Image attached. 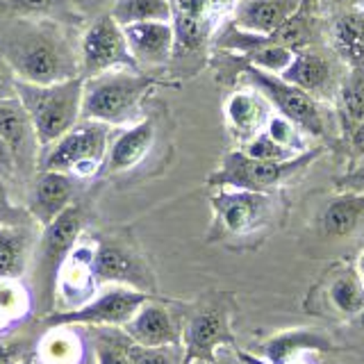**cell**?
<instances>
[{"label": "cell", "instance_id": "23", "mask_svg": "<svg viewBox=\"0 0 364 364\" xmlns=\"http://www.w3.org/2000/svg\"><path fill=\"white\" fill-rule=\"evenodd\" d=\"M34 237L28 223H0V280H14L28 267Z\"/></svg>", "mask_w": 364, "mask_h": 364}, {"label": "cell", "instance_id": "25", "mask_svg": "<svg viewBox=\"0 0 364 364\" xmlns=\"http://www.w3.org/2000/svg\"><path fill=\"white\" fill-rule=\"evenodd\" d=\"M280 77L284 82L312 94V91L326 87V82L330 80V64L321 55L310 50H299L294 55L291 64L280 73Z\"/></svg>", "mask_w": 364, "mask_h": 364}, {"label": "cell", "instance_id": "20", "mask_svg": "<svg viewBox=\"0 0 364 364\" xmlns=\"http://www.w3.org/2000/svg\"><path fill=\"white\" fill-rule=\"evenodd\" d=\"M155 144V125L151 119H141L128 125L123 132H119L109 141L107 153V168L112 173H123L134 166H139L151 153Z\"/></svg>", "mask_w": 364, "mask_h": 364}, {"label": "cell", "instance_id": "16", "mask_svg": "<svg viewBox=\"0 0 364 364\" xmlns=\"http://www.w3.org/2000/svg\"><path fill=\"white\" fill-rule=\"evenodd\" d=\"M364 225V193L339 191L318 212L316 232L323 242H341Z\"/></svg>", "mask_w": 364, "mask_h": 364}, {"label": "cell", "instance_id": "39", "mask_svg": "<svg viewBox=\"0 0 364 364\" xmlns=\"http://www.w3.org/2000/svg\"><path fill=\"white\" fill-rule=\"evenodd\" d=\"M355 271H358V276H360V280H362V284H364V250H362L360 257H358V262H355Z\"/></svg>", "mask_w": 364, "mask_h": 364}, {"label": "cell", "instance_id": "2", "mask_svg": "<svg viewBox=\"0 0 364 364\" xmlns=\"http://www.w3.org/2000/svg\"><path fill=\"white\" fill-rule=\"evenodd\" d=\"M0 53L11 75L28 85H53L80 75L66 41L48 23H16L0 37Z\"/></svg>", "mask_w": 364, "mask_h": 364}, {"label": "cell", "instance_id": "22", "mask_svg": "<svg viewBox=\"0 0 364 364\" xmlns=\"http://www.w3.org/2000/svg\"><path fill=\"white\" fill-rule=\"evenodd\" d=\"M225 117L235 136L250 141L257 132H262V125L267 123V98L262 94H253V91H237L225 102Z\"/></svg>", "mask_w": 364, "mask_h": 364}, {"label": "cell", "instance_id": "7", "mask_svg": "<svg viewBox=\"0 0 364 364\" xmlns=\"http://www.w3.org/2000/svg\"><path fill=\"white\" fill-rule=\"evenodd\" d=\"M109 141V125L80 121L62 139L48 146L39 166L41 171H60L71 178H91L107 162Z\"/></svg>", "mask_w": 364, "mask_h": 364}, {"label": "cell", "instance_id": "1", "mask_svg": "<svg viewBox=\"0 0 364 364\" xmlns=\"http://www.w3.org/2000/svg\"><path fill=\"white\" fill-rule=\"evenodd\" d=\"M214 223L208 242L255 250L287 219V200L278 191L221 189L210 198Z\"/></svg>", "mask_w": 364, "mask_h": 364}, {"label": "cell", "instance_id": "38", "mask_svg": "<svg viewBox=\"0 0 364 364\" xmlns=\"http://www.w3.org/2000/svg\"><path fill=\"white\" fill-rule=\"evenodd\" d=\"M16 355H18V346L14 344L0 346V364H16Z\"/></svg>", "mask_w": 364, "mask_h": 364}, {"label": "cell", "instance_id": "27", "mask_svg": "<svg viewBox=\"0 0 364 364\" xmlns=\"http://www.w3.org/2000/svg\"><path fill=\"white\" fill-rule=\"evenodd\" d=\"M335 43L337 50L350 68L364 66V14L362 11H348L337 18L335 26Z\"/></svg>", "mask_w": 364, "mask_h": 364}, {"label": "cell", "instance_id": "42", "mask_svg": "<svg viewBox=\"0 0 364 364\" xmlns=\"http://www.w3.org/2000/svg\"><path fill=\"white\" fill-rule=\"evenodd\" d=\"M287 364H307V362H301V360H294V362H287Z\"/></svg>", "mask_w": 364, "mask_h": 364}, {"label": "cell", "instance_id": "6", "mask_svg": "<svg viewBox=\"0 0 364 364\" xmlns=\"http://www.w3.org/2000/svg\"><path fill=\"white\" fill-rule=\"evenodd\" d=\"M323 153V148H312L291 159L273 162L257 159L244 151H232L223 157L221 166L210 176L208 185L219 189H244V191H276L284 182L301 176L314 159Z\"/></svg>", "mask_w": 364, "mask_h": 364}, {"label": "cell", "instance_id": "4", "mask_svg": "<svg viewBox=\"0 0 364 364\" xmlns=\"http://www.w3.org/2000/svg\"><path fill=\"white\" fill-rule=\"evenodd\" d=\"M157 85L151 75L130 68H117L85 80L82 121H98L105 125H132L139 121L144 96Z\"/></svg>", "mask_w": 364, "mask_h": 364}, {"label": "cell", "instance_id": "40", "mask_svg": "<svg viewBox=\"0 0 364 364\" xmlns=\"http://www.w3.org/2000/svg\"><path fill=\"white\" fill-rule=\"evenodd\" d=\"M200 364H228V362H221L219 358H214L212 362H200ZM235 364H246V362H244L242 358H239V355H237V362H235Z\"/></svg>", "mask_w": 364, "mask_h": 364}, {"label": "cell", "instance_id": "12", "mask_svg": "<svg viewBox=\"0 0 364 364\" xmlns=\"http://www.w3.org/2000/svg\"><path fill=\"white\" fill-rule=\"evenodd\" d=\"M80 57H82L80 75L85 80L117 71V68H130V71L139 68L128 48L123 28L109 14L96 18L89 26L82 43H80Z\"/></svg>", "mask_w": 364, "mask_h": 364}, {"label": "cell", "instance_id": "8", "mask_svg": "<svg viewBox=\"0 0 364 364\" xmlns=\"http://www.w3.org/2000/svg\"><path fill=\"white\" fill-rule=\"evenodd\" d=\"M305 310L330 321H350L364 312V284L355 267H330L307 296Z\"/></svg>", "mask_w": 364, "mask_h": 364}, {"label": "cell", "instance_id": "14", "mask_svg": "<svg viewBox=\"0 0 364 364\" xmlns=\"http://www.w3.org/2000/svg\"><path fill=\"white\" fill-rule=\"evenodd\" d=\"M123 333L132 344L139 346H178L182 341V321H178V316L168 310L164 301H157L155 296L123 326Z\"/></svg>", "mask_w": 364, "mask_h": 364}, {"label": "cell", "instance_id": "34", "mask_svg": "<svg viewBox=\"0 0 364 364\" xmlns=\"http://www.w3.org/2000/svg\"><path fill=\"white\" fill-rule=\"evenodd\" d=\"M9 3L23 14H46L55 5V0H9Z\"/></svg>", "mask_w": 364, "mask_h": 364}, {"label": "cell", "instance_id": "29", "mask_svg": "<svg viewBox=\"0 0 364 364\" xmlns=\"http://www.w3.org/2000/svg\"><path fill=\"white\" fill-rule=\"evenodd\" d=\"M244 153L250 157H257V159H273V162H282V159H291L296 157L294 151L284 148L282 144H278L273 136H269V132H257L253 139L246 141ZM301 155V153H299Z\"/></svg>", "mask_w": 364, "mask_h": 364}, {"label": "cell", "instance_id": "18", "mask_svg": "<svg viewBox=\"0 0 364 364\" xmlns=\"http://www.w3.org/2000/svg\"><path fill=\"white\" fill-rule=\"evenodd\" d=\"M123 34L136 64H164L176 48L173 23H132L123 28Z\"/></svg>", "mask_w": 364, "mask_h": 364}, {"label": "cell", "instance_id": "15", "mask_svg": "<svg viewBox=\"0 0 364 364\" xmlns=\"http://www.w3.org/2000/svg\"><path fill=\"white\" fill-rule=\"evenodd\" d=\"M0 136L7 144L14 157L16 171H30L39 164V141L34 134L32 121L18 96H9L0 100Z\"/></svg>", "mask_w": 364, "mask_h": 364}, {"label": "cell", "instance_id": "26", "mask_svg": "<svg viewBox=\"0 0 364 364\" xmlns=\"http://www.w3.org/2000/svg\"><path fill=\"white\" fill-rule=\"evenodd\" d=\"M109 16L121 28L148 21L171 23L173 21V7H171V0H114Z\"/></svg>", "mask_w": 364, "mask_h": 364}, {"label": "cell", "instance_id": "35", "mask_svg": "<svg viewBox=\"0 0 364 364\" xmlns=\"http://www.w3.org/2000/svg\"><path fill=\"white\" fill-rule=\"evenodd\" d=\"M16 96V77L0 68V100Z\"/></svg>", "mask_w": 364, "mask_h": 364}, {"label": "cell", "instance_id": "19", "mask_svg": "<svg viewBox=\"0 0 364 364\" xmlns=\"http://www.w3.org/2000/svg\"><path fill=\"white\" fill-rule=\"evenodd\" d=\"M307 350H321L330 353L337 350V344L333 337L321 333V330H289V333H280L271 337L269 341L259 346V362L262 364H287L294 360H301Z\"/></svg>", "mask_w": 364, "mask_h": 364}, {"label": "cell", "instance_id": "17", "mask_svg": "<svg viewBox=\"0 0 364 364\" xmlns=\"http://www.w3.org/2000/svg\"><path fill=\"white\" fill-rule=\"evenodd\" d=\"M73 180L60 171H39L30 196V216L41 228L53 223L68 205H73Z\"/></svg>", "mask_w": 364, "mask_h": 364}, {"label": "cell", "instance_id": "11", "mask_svg": "<svg viewBox=\"0 0 364 364\" xmlns=\"http://www.w3.org/2000/svg\"><path fill=\"white\" fill-rule=\"evenodd\" d=\"M155 299V294H146L130 287H114L96 299L87 301L85 305L73 310L55 312L46 318V323L62 328V326H119L123 328L130 318L139 312V307Z\"/></svg>", "mask_w": 364, "mask_h": 364}, {"label": "cell", "instance_id": "24", "mask_svg": "<svg viewBox=\"0 0 364 364\" xmlns=\"http://www.w3.org/2000/svg\"><path fill=\"white\" fill-rule=\"evenodd\" d=\"M176 43L185 50H196L205 43L210 32L208 0H180L176 23Z\"/></svg>", "mask_w": 364, "mask_h": 364}, {"label": "cell", "instance_id": "9", "mask_svg": "<svg viewBox=\"0 0 364 364\" xmlns=\"http://www.w3.org/2000/svg\"><path fill=\"white\" fill-rule=\"evenodd\" d=\"M246 80H250L262 96L269 102H273V107L280 112V117L291 121L294 125H299L301 130L310 132L312 136H323L326 125H323V114L318 109L316 100L307 94V91L294 87L276 73H269L264 68L257 66H246L244 68Z\"/></svg>", "mask_w": 364, "mask_h": 364}, {"label": "cell", "instance_id": "31", "mask_svg": "<svg viewBox=\"0 0 364 364\" xmlns=\"http://www.w3.org/2000/svg\"><path fill=\"white\" fill-rule=\"evenodd\" d=\"M23 221H26V214L9 200L7 185L0 178V223H23Z\"/></svg>", "mask_w": 364, "mask_h": 364}, {"label": "cell", "instance_id": "33", "mask_svg": "<svg viewBox=\"0 0 364 364\" xmlns=\"http://www.w3.org/2000/svg\"><path fill=\"white\" fill-rule=\"evenodd\" d=\"M335 187L339 191H355V193H364V164L353 168L350 173L341 176L335 180Z\"/></svg>", "mask_w": 364, "mask_h": 364}, {"label": "cell", "instance_id": "32", "mask_svg": "<svg viewBox=\"0 0 364 364\" xmlns=\"http://www.w3.org/2000/svg\"><path fill=\"white\" fill-rule=\"evenodd\" d=\"M98 364H130L128 346L100 341V344H98Z\"/></svg>", "mask_w": 364, "mask_h": 364}, {"label": "cell", "instance_id": "10", "mask_svg": "<svg viewBox=\"0 0 364 364\" xmlns=\"http://www.w3.org/2000/svg\"><path fill=\"white\" fill-rule=\"evenodd\" d=\"M85 228V214L77 205H68V208L57 216L53 223L43 228V235L39 239V271L37 276L43 284L46 301L53 305L57 294V280L66 264L68 255L75 248L80 235Z\"/></svg>", "mask_w": 364, "mask_h": 364}, {"label": "cell", "instance_id": "3", "mask_svg": "<svg viewBox=\"0 0 364 364\" xmlns=\"http://www.w3.org/2000/svg\"><path fill=\"white\" fill-rule=\"evenodd\" d=\"M82 75L53 85H28L16 80V96L28 112L41 148L53 146L82 121Z\"/></svg>", "mask_w": 364, "mask_h": 364}, {"label": "cell", "instance_id": "30", "mask_svg": "<svg viewBox=\"0 0 364 364\" xmlns=\"http://www.w3.org/2000/svg\"><path fill=\"white\" fill-rule=\"evenodd\" d=\"M128 358H130V364H180L182 362L176 353V346L151 348V346L130 344Z\"/></svg>", "mask_w": 364, "mask_h": 364}, {"label": "cell", "instance_id": "28", "mask_svg": "<svg viewBox=\"0 0 364 364\" xmlns=\"http://www.w3.org/2000/svg\"><path fill=\"white\" fill-rule=\"evenodd\" d=\"M341 107L353 128L364 123V66L350 68V75L341 87Z\"/></svg>", "mask_w": 364, "mask_h": 364}, {"label": "cell", "instance_id": "21", "mask_svg": "<svg viewBox=\"0 0 364 364\" xmlns=\"http://www.w3.org/2000/svg\"><path fill=\"white\" fill-rule=\"evenodd\" d=\"M303 0H244L235 11V26L253 34H271L289 21Z\"/></svg>", "mask_w": 364, "mask_h": 364}, {"label": "cell", "instance_id": "37", "mask_svg": "<svg viewBox=\"0 0 364 364\" xmlns=\"http://www.w3.org/2000/svg\"><path fill=\"white\" fill-rule=\"evenodd\" d=\"M350 146H353V153L360 159H364V123L350 128Z\"/></svg>", "mask_w": 364, "mask_h": 364}, {"label": "cell", "instance_id": "5", "mask_svg": "<svg viewBox=\"0 0 364 364\" xmlns=\"http://www.w3.org/2000/svg\"><path fill=\"white\" fill-rule=\"evenodd\" d=\"M235 316L237 299L232 291H208L191 303L182 318L185 364L212 362L221 346H235Z\"/></svg>", "mask_w": 364, "mask_h": 364}, {"label": "cell", "instance_id": "36", "mask_svg": "<svg viewBox=\"0 0 364 364\" xmlns=\"http://www.w3.org/2000/svg\"><path fill=\"white\" fill-rule=\"evenodd\" d=\"M14 171H16L14 157H11L7 144L3 141V136H0V173H14Z\"/></svg>", "mask_w": 364, "mask_h": 364}, {"label": "cell", "instance_id": "41", "mask_svg": "<svg viewBox=\"0 0 364 364\" xmlns=\"http://www.w3.org/2000/svg\"><path fill=\"white\" fill-rule=\"evenodd\" d=\"M16 364H37V362H34L32 358H28V360H18Z\"/></svg>", "mask_w": 364, "mask_h": 364}, {"label": "cell", "instance_id": "13", "mask_svg": "<svg viewBox=\"0 0 364 364\" xmlns=\"http://www.w3.org/2000/svg\"><path fill=\"white\" fill-rule=\"evenodd\" d=\"M91 273L96 282H117L119 287L139 289L146 294H155V276L148 262L134 248L123 244L102 242L94 248Z\"/></svg>", "mask_w": 364, "mask_h": 364}]
</instances>
